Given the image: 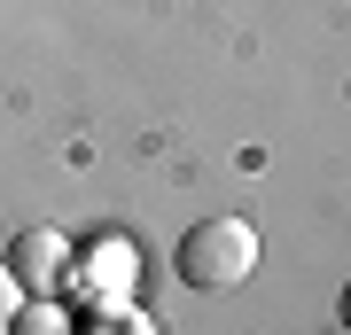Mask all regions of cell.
Returning a JSON list of instances; mask_svg holds the SVG:
<instances>
[{
	"mask_svg": "<svg viewBox=\"0 0 351 335\" xmlns=\"http://www.w3.org/2000/svg\"><path fill=\"white\" fill-rule=\"evenodd\" d=\"M180 281L203 288V297H226V288H242L258 273V226L250 219H203L180 234Z\"/></svg>",
	"mask_w": 351,
	"mask_h": 335,
	"instance_id": "6da1fadb",
	"label": "cell"
},
{
	"mask_svg": "<svg viewBox=\"0 0 351 335\" xmlns=\"http://www.w3.org/2000/svg\"><path fill=\"white\" fill-rule=\"evenodd\" d=\"M8 265H16V281H24V288H47V297L78 288V273H71V242L47 234V226H32V234L8 249Z\"/></svg>",
	"mask_w": 351,
	"mask_h": 335,
	"instance_id": "7a4b0ae2",
	"label": "cell"
},
{
	"mask_svg": "<svg viewBox=\"0 0 351 335\" xmlns=\"http://www.w3.org/2000/svg\"><path fill=\"white\" fill-rule=\"evenodd\" d=\"M24 320V281H16V265L0 258V327H16Z\"/></svg>",
	"mask_w": 351,
	"mask_h": 335,
	"instance_id": "3957f363",
	"label": "cell"
},
{
	"mask_svg": "<svg viewBox=\"0 0 351 335\" xmlns=\"http://www.w3.org/2000/svg\"><path fill=\"white\" fill-rule=\"evenodd\" d=\"M343 327H351V288H343Z\"/></svg>",
	"mask_w": 351,
	"mask_h": 335,
	"instance_id": "277c9868",
	"label": "cell"
}]
</instances>
